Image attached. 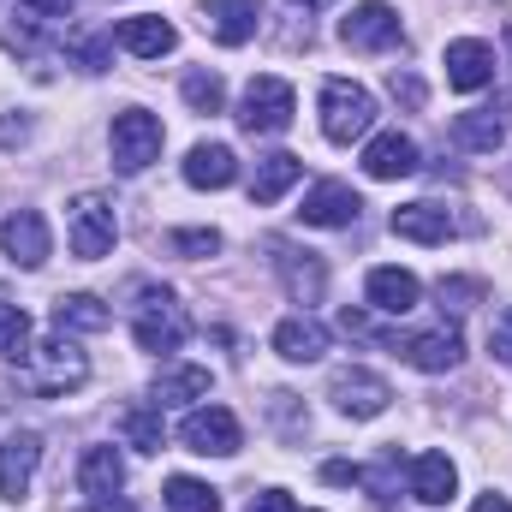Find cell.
I'll return each instance as SVG.
<instances>
[{"label": "cell", "instance_id": "6da1fadb", "mask_svg": "<svg viewBox=\"0 0 512 512\" xmlns=\"http://www.w3.org/2000/svg\"><path fill=\"white\" fill-rule=\"evenodd\" d=\"M84 382H90V358H84L66 334L48 340V346H36L30 364L18 370V387L36 393V399H66V393H78Z\"/></svg>", "mask_w": 512, "mask_h": 512}, {"label": "cell", "instance_id": "7a4b0ae2", "mask_svg": "<svg viewBox=\"0 0 512 512\" xmlns=\"http://www.w3.org/2000/svg\"><path fill=\"white\" fill-rule=\"evenodd\" d=\"M114 239H120L114 197L84 191V197L72 203V221H66V245H72V256H78V262H102V256L114 251Z\"/></svg>", "mask_w": 512, "mask_h": 512}, {"label": "cell", "instance_id": "3957f363", "mask_svg": "<svg viewBox=\"0 0 512 512\" xmlns=\"http://www.w3.org/2000/svg\"><path fill=\"white\" fill-rule=\"evenodd\" d=\"M376 126V96L352 78H328L322 84V131L328 143H358L364 131Z\"/></svg>", "mask_w": 512, "mask_h": 512}, {"label": "cell", "instance_id": "277c9868", "mask_svg": "<svg viewBox=\"0 0 512 512\" xmlns=\"http://www.w3.org/2000/svg\"><path fill=\"white\" fill-rule=\"evenodd\" d=\"M185 334H191V322H185L179 298L161 292V286H143V304H137V322H131L137 352H179Z\"/></svg>", "mask_w": 512, "mask_h": 512}, {"label": "cell", "instance_id": "5b68a950", "mask_svg": "<svg viewBox=\"0 0 512 512\" xmlns=\"http://www.w3.org/2000/svg\"><path fill=\"white\" fill-rule=\"evenodd\" d=\"M161 143H167V131H161V120H155V114H143V108L114 114L108 149H114V167H120V173H143V167L161 155Z\"/></svg>", "mask_w": 512, "mask_h": 512}, {"label": "cell", "instance_id": "8992f818", "mask_svg": "<svg viewBox=\"0 0 512 512\" xmlns=\"http://www.w3.org/2000/svg\"><path fill=\"white\" fill-rule=\"evenodd\" d=\"M239 126L251 131V137H274V131L292 126V84L286 78H274V72H262L245 84V102H239Z\"/></svg>", "mask_w": 512, "mask_h": 512}, {"label": "cell", "instance_id": "52a82bcc", "mask_svg": "<svg viewBox=\"0 0 512 512\" xmlns=\"http://www.w3.org/2000/svg\"><path fill=\"white\" fill-rule=\"evenodd\" d=\"M179 441L191 447V453H215V459H233L239 447H245V435H239V417L227 411V405H197L185 423H179Z\"/></svg>", "mask_w": 512, "mask_h": 512}, {"label": "cell", "instance_id": "ba28073f", "mask_svg": "<svg viewBox=\"0 0 512 512\" xmlns=\"http://www.w3.org/2000/svg\"><path fill=\"white\" fill-rule=\"evenodd\" d=\"M340 42H346V48H364V54H382V48H399V42H405V24H399V12H393L387 0H364V6L346 12Z\"/></svg>", "mask_w": 512, "mask_h": 512}, {"label": "cell", "instance_id": "9c48e42d", "mask_svg": "<svg viewBox=\"0 0 512 512\" xmlns=\"http://www.w3.org/2000/svg\"><path fill=\"white\" fill-rule=\"evenodd\" d=\"M358 215H364V197H358L346 179H322V185H310V191H304V209H298L304 227H352Z\"/></svg>", "mask_w": 512, "mask_h": 512}, {"label": "cell", "instance_id": "30bf717a", "mask_svg": "<svg viewBox=\"0 0 512 512\" xmlns=\"http://www.w3.org/2000/svg\"><path fill=\"white\" fill-rule=\"evenodd\" d=\"M328 399L346 411V417H382L387 399H393V387L376 376V370H334V382H328Z\"/></svg>", "mask_w": 512, "mask_h": 512}, {"label": "cell", "instance_id": "8fae6325", "mask_svg": "<svg viewBox=\"0 0 512 512\" xmlns=\"http://www.w3.org/2000/svg\"><path fill=\"white\" fill-rule=\"evenodd\" d=\"M459 352H465V340H459V328H447V322L399 340V358H405L411 370H423V376H447V370L459 364Z\"/></svg>", "mask_w": 512, "mask_h": 512}, {"label": "cell", "instance_id": "7c38bea8", "mask_svg": "<svg viewBox=\"0 0 512 512\" xmlns=\"http://www.w3.org/2000/svg\"><path fill=\"white\" fill-rule=\"evenodd\" d=\"M0 251L12 256L18 268H42L48 262V221L36 215V209H12L6 221H0Z\"/></svg>", "mask_w": 512, "mask_h": 512}, {"label": "cell", "instance_id": "4fadbf2b", "mask_svg": "<svg viewBox=\"0 0 512 512\" xmlns=\"http://www.w3.org/2000/svg\"><path fill=\"white\" fill-rule=\"evenodd\" d=\"M262 24V0H203V30L221 48H245Z\"/></svg>", "mask_w": 512, "mask_h": 512}, {"label": "cell", "instance_id": "5bb4252c", "mask_svg": "<svg viewBox=\"0 0 512 512\" xmlns=\"http://www.w3.org/2000/svg\"><path fill=\"white\" fill-rule=\"evenodd\" d=\"M36 465H42V441H36L30 429H12V435L0 441V495H6V501H24Z\"/></svg>", "mask_w": 512, "mask_h": 512}, {"label": "cell", "instance_id": "9a60e30c", "mask_svg": "<svg viewBox=\"0 0 512 512\" xmlns=\"http://www.w3.org/2000/svg\"><path fill=\"white\" fill-rule=\"evenodd\" d=\"M274 268H280V280H286V292H292L298 304H316V298L328 292V262H322L316 251L274 245Z\"/></svg>", "mask_w": 512, "mask_h": 512}, {"label": "cell", "instance_id": "2e32d148", "mask_svg": "<svg viewBox=\"0 0 512 512\" xmlns=\"http://www.w3.org/2000/svg\"><path fill=\"white\" fill-rule=\"evenodd\" d=\"M387 227H393L399 239H411V245H447V239L459 233V221H453L441 203H399Z\"/></svg>", "mask_w": 512, "mask_h": 512}, {"label": "cell", "instance_id": "e0dca14e", "mask_svg": "<svg viewBox=\"0 0 512 512\" xmlns=\"http://www.w3.org/2000/svg\"><path fill=\"white\" fill-rule=\"evenodd\" d=\"M495 78V48L489 42H477V36H459V42H447V84L453 90H483Z\"/></svg>", "mask_w": 512, "mask_h": 512}, {"label": "cell", "instance_id": "ac0fdd59", "mask_svg": "<svg viewBox=\"0 0 512 512\" xmlns=\"http://www.w3.org/2000/svg\"><path fill=\"white\" fill-rule=\"evenodd\" d=\"M423 167V155H417V143L405 137V131H382V137H370V149H364V173L370 179H411Z\"/></svg>", "mask_w": 512, "mask_h": 512}, {"label": "cell", "instance_id": "d6986e66", "mask_svg": "<svg viewBox=\"0 0 512 512\" xmlns=\"http://www.w3.org/2000/svg\"><path fill=\"white\" fill-rule=\"evenodd\" d=\"M114 42H120L126 54H137V60H161V54H173V48H179V30H173L167 18H149V12H137V18H120Z\"/></svg>", "mask_w": 512, "mask_h": 512}, {"label": "cell", "instance_id": "ffe728a7", "mask_svg": "<svg viewBox=\"0 0 512 512\" xmlns=\"http://www.w3.org/2000/svg\"><path fill=\"white\" fill-rule=\"evenodd\" d=\"M239 179V155L227 149V143H197L191 155H185V185H197V191H227Z\"/></svg>", "mask_w": 512, "mask_h": 512}, {"label": "cell", "instance_id": "44dd1931", "mask_svg": "<svg viewBox=\"0 0 512 512\" xmlns=\"http://www.w3.org/2000/svg\"><path fill=\"white\" fill-rule=\"evenodd\" d=\"M453 489H459V471H453L447 453H417V459H411V501H423V507H447Z\"/></svg>", "mask_w": 512, "mask_h": 512}, {"label": "cell", "instance_id": "7402d4cb", "mask_svg": "<svg viewBox=\"0 0 512 512\" xmlns=\"http://www.w3.org/2000/svg\"><path fill=\"white\" fill-rule=\"evenodd\" d=\"M274 352H280L286 364H316V358L328 352V328H322L316 316H286V322L274 328Z\"/></svg>", "mask_w": 512, "mask_h": 512}, {"label": "cell", "instance_id": "603a6c76", "mask_svg": "<svg viewBox=\"0 0 512 512\" xmlns=\"http://www.w3.org/2000/svg\"><path fill=\"white\" fill-rule=\"evenodd\" d=\"M364 292H370V304L387 310V316H405V310H417V298H423V286H417L411 268H370Z\"/></svg>", "mask_w": 512, "mask_h": 512}, {"label": "cell", "instance_id": "cb8c5ba5", "mask_svg": "<svg viewBox=\"0 0 512 512\" xmlns=\"http://www.w3.org/2000/svg\"><path fill=\"white\" fill-rule=\"evenodd\" d=\"M78 489H84L90 501L120 495V489H126V459H120L114 447H90V453H84V465H78Z\"/></svg>", "mask_w": 512, "mask_h": 512}, {"label": "cell", "instance_id": "d4e9b609", "mask_svg": "<svg viewBox=\"0 0 512 512\" xmlns=\"http://www.w3.org/2000/svg\"><path fill=\"white\" fill-rule=\"evenodd\" d=\"M108 322H114V310H108L102 298H90V292L54 298V328H60V334H102Z\"/></svg>", "mask_w": 512, "mask_h": 512}, {"label": "cell", "instance_id": "484cf974", "mask_svg": "<svg viewBox=\"0 0 512 512\" xmlns=\"http://www.w3.org/2000/svg\"><path fill=\"white\" fill-rule=\"evenodd\" d=\"M453 143L471 149V155H495V149L507 143V126H501L495 108H477V114H459V120H453Z\"/></svg>", "mask_w": 512, "mask_h": 512}, {"label": "cell", "instance_id": "4316f807", "mask_svg": "<svg viewBox=\"0 0 512 512\" xmlns=\"http://www.w3.org/2000/svg\"><path fill=\"white\" fill-rule=\"evenodd\" d=\"M298 173H304V161L298 155H262L256 161V179H251V203H280L286 197V185H298Z\"/></svg>", "mask_w": 512, "mask_h": 512}, {"label": "cell", "instance_id": "83f0119b", "mask_svg": "<svg viewBox=\"0 0 512 512\" xmlns=\"http://www.w3.org/2000/svg\"><path fill=\"white\" fill-rule=\"evenodd\" d=\"M203 393H209V370L203 364H179V370L155 376V405H185V399H203Z\"/></svg>", "mask_w": 512, "mask_h": 512}, {"label": "cell", "instance_id": "f1b7e54d", "mask_svg": "<svg viewBox=\"0 0 512 512\" xmlns=\"http://www.w3.org/2000/svg\"><path fill=\"white\" fill-rule=\"evenodd\" d=\"M161 507L167 512H221V495L209 483H197V477H167Z\"/></svg>", "mask_w": 512, "mask_h": 512}, {"label": "cell", "instance_id": "f546056e", "mask_svg": "<svg viewBox=\"0 0 512 512\" xmlns=\"http://www.w3.org/2000/svg\"><path fill=\"white\" fill-rule=\"evenodd\" d=\"M120 435L137 453H161V405H126L120 411Z\"/></svg>", "mask_w": 512, "mask_h": 512}, {"label": "cell", "instance_id": "4dcf8cb0", "mask_svg": "<svg viewBox=\"0 0 512 512\" xmlns=\"http://www.w3.org/2000/svg\"><path fill=\"white\" fill-rule=\"evenodd\" d=\"M179 96H185L191 114H221V108H227V84H221L215 72H185Z\"/></svg>", "mask_w": 512, "mask_h": 512}, {"label": "cell", "instance_id": "1f68e13d", "mask_svg": "<svg viewBox=\"0 0 512 512\" xmlns=\"http://www.w3.org/2000/svg\"><path fill=\"white\" fill-rule=\"evenodd\" d=\"M30 358V316L18 304H0V364Z\"/></svg>", "mask_w": 512, "mask_h": 512}, {"label": "cell", "instance_id": "d6a6232c", "mask_svg": "<svg viewBox=\"0 0 512 512\" xmlns=\"http://www.w3.org/2000/svg\"><path fill=\"white\" fill-rule=\"evenodd\" d=\"M358 483L370 489V501H376V507H393V501H399V453L387 447L382 459H376V465L358 477Z\"/></svg>", "mask_w": 512, "mask_h": 512}, {"label": "cell", "instance_id": "836d02e7", "mask_svg": "<svg viewBox=\"0 0 512 512\" xmlns=\"http://www.w3.org/2000/svg\"><path fill=\"white\" fill-rule=\"evenodd\" d=\"M483 292H489V286H483V280H471V274H453V280L441 274V286H435L441 310H471V304H477Z\"/></svg>", "mask_w": 512, "mask_h": 512}, {"label": "cell", "instance_id": "e575fe53", "mask_svg": "<svg viewBox=\"0 0 512 512\" xmlns=\"http://www.w3.org/2000/svg\"><path fill=\"white\" fill-rule=\"evenodd\" d=\"M167 251L173 256H215L221 251V233L215 227H179V233H167Z\"/></svg>", "mask_w": 512, "mask_h": 512}, {"label": "cell", "instance_id": "d590c367", "mask_svg": "<svg viewBox=\"0 0 512 512\" xmlns=\"http://www.w3.org/2000/svg\"><path fill=\"white\" fill-rule=\"evenodd\" d=\"M108 48H114V30H108V36H84V42H72V54H78L84 72H108Z\"/></svg>", "mask_w": 512, "mask_h": 512}, {"label": "cell", "instance_id": "8d00e7d4", "mask_svg": "<svg viewBox=\"0 0 512 512\" xmlns=\"http://www.w3.org/2000/svg\"><path fill=\"white\" fill-rule=\"evenodd\" d=\"M489 352H495V364H507L512 370V304L489 322Z\"/></svg>", "mask_w": 512, "mask_h": 512}, {"label": "cell", "instance_id": "74e56055", "mask_svg": "<svg viewBox=\"0 0 512 512\" xmlns=\"http://www.w3.org/2000/svg\"><path fill=\"white\" fill-rule=\"evenodd\" d=\"M387 90H393L405 108H423V78H417V72H393V78H387Z\"/></svg>", "mask_w": 512, "mask_h": 512}, {"label": "cell", "instance_id": "f35d334b", "mask_svg": "<svg viewBox=\"0 0 512 512\" xmlns=\"http://www.w3.org/2000/svg\"><path fill=\"white\" fill-rule=\"evenodd\" d=\"M18 12H24L30 24H48V18H66L72 0H18Z\"/></svg>", "mask_w": 512, "mask_h": 512}, {"label": "cell", "instance_id": "ab89813d", "mask_svg": "<svg viewBox=\"0 0 512 512\" xmlns=\"http://www.w3.org/2000/svg\"><path fill=\"white\" fill-rule=\"evenodd\" d=\"M358 477H364V471L346 465V459H328V465H322V483H334V489H346V483H358Z\"/></svg>", "mask_w": 512, "mask_h": 512}, {"label": "cell", "instance_id": "60d3db41", "mask_svg": "<svg viewBox=\"0 0 512 512\" xmlns=\"http://www.w3.org/2000/svg\"><path fill=\"white\" fill-rule=\"evenodd\" d=\"M251 512H298L292 507V495H280V489H268V495H256Z\"/></svg>", "mask_w": 512, "mask_h": 512}, {"label": "cell", "instance_id": "b9f144b4", "mask_svg": "<svg viewBox=\"0 0 512 512\" xmlns=\"http://www.w3.org/2000/svg\"><path fill=\"white\" fill-rule=\"evenodd\" d=\"M24 137H30V120H6V114H0V143H6V149H18Z\"/></svg>", "mask_w": 512, "mask_h": 512}, {"label": "cell", "instance_id": "7bdbcfd3", "mask_svg": "<svg viewBox=\"0 0 512 512\" xmlns=\"http://www.w3.org/2000/svg\"><path fill=\"white\" fill-rule=\"evenodd\" d=\"M471 512H512V501H507V495H483Z\"/></svg>", "mask_w": 512, "mask_h": 512}, {"label": "cell", "instance_id": "ee69618b", "mask_svg": "<svg viewBox=\"0 0 512 512\" xmlns=\"http://www.w3.org/2000/svg\"><path fill=\"white\" fill-rule=\"evenodd\" d=\"M292 6H334V0H292Z\"/></svg>", "mask_w": 512, "mask_h": 512}, {"label": "cell", "instance_id": "f6af8a7d", "mask_svg": "<svg viewBox=\"0 0 512 512\" xmlns=\"http://www.w3.org/2000/svg\"><path fill=\"white\" fill-rule=\"evenodd\" d=\"M507 48H512V24H507ZM507 102H512V96H507Z\"/></svg>", "mask_w": 512, "mask_h": 512}]
</instances>
